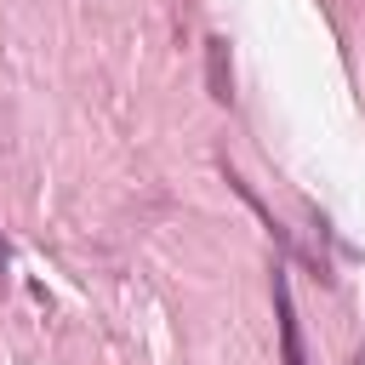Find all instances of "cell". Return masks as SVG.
<instances>
[{
    "label": "cell",
    "instance_id": "cell-1",
    "mask_svg": "<svg viewBox=\"0 0 365 365\" xmlns=\"http://www.w3.org/2000/svg\"><path fill=\"white\" fill-rule=\"evenodd\" d=\"M274 319H279V354H285V365H308V348H302V325H297V302H291L285 268H274Z\"/></svg>",
    "mask_w": 365,
    "mask_h": 365
},
{
    "label": "cell",
    "instance_id": "cell-2",
    "mask_svg": "<svg viewBox=\"0 0 365 365\" xmlns=\"http://www.w3.org/2000/svg\"><path fill=\"white\" fill-rule=\"evenodd\" d=\"M205 80H211V97L228 103L234 97V74H228V40H205Z\"/></svg>",
    "mask_w": 365,
    "mask_h": 365
},
{
    "label": "cell",
    "instance_id": "cell-3",
    "mask_svg": "<svg viewBox=\"0 0 365 365\" xmlns=\"http://www.w3.org/2000/svg\"><path fill=\"white\" fill-rule=\"evenodd\" d=\"M6 262H11V245H6V234H0V274H6Z\"/></svg>",
    "mask_w": 365,
    "mask_h": 365
}]
</instances>
